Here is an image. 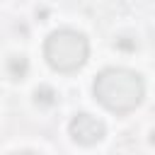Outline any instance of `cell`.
<instances>
[{
    "mask_svg": "<svg viewBox=\"0 0 155 155\" xmlns=\"http://www.w3.org/2000/svg\"><path fill=\"white\" fill-rule=\"evenodd\" d=\"M68 131H70V138L75 140V143H80V145H94V143H99L102 138H104V133H107V128H104V124L99 121V119H94L92 114H75L73 119H70V126H68Z\"/></svg>",
    "mask_w": 155,
    "mask_h": 155,
    "instance_id": "3957f363",
    "label": "cell"
},
{
    "mask_svg": "<svg viewBox=\"0 0 155 155\" xmlns=\"http://www.w3.org/2000/svg\"><path fill=\"white\" fill-rule=\"evenodd\" d=\"M150 143H153V145H155V128H153V131H150Z\"/></svg>",
    "mask_w": 155,
    "mask_h": 155,
    "instance_id": "52a82bcc",
    "label": "cell"
},
{
    "mask_svg": "<svg viewBox=\"0 0 155 155\" xmlns=\"http://www.w3.org/2000/svg\"><path fill=\"white\" fill-rule=\"evenodd\" d=\"M56 102V92H53V87H48V85H39L36 90H34V104H39V107H51Z\"/></svg>",
    "mask_w": 155,
    "mask_h": 155,
    "instance_id": "5b68a950",
    "label": "cell"
},
{
    "mask_svg": "<svg viewBox=\"0 0 155 155\" xmlns=\"http://www.w3.org/2000/svg\"><path fill=\"white\" fill-rule=\"evenodd\" d=\"M44 56L53 70L75 73L87 63L90 44L85 39V34H80L75 29H56L48 34V39L44 44Z\"/></svg>",
    "mask_w": 155,
    "mask_h": 155,
    "instance_id": "7a4b0ae2",
    "label": "cell"
},
{
    "mask_svg": "<svg viewBox=\"0 0 155 155\" xmlns=\"http://www.w3.org/2000/svg\"><path fill=\"white\" fill-rule=\"evenodd\" d=\"M92 92L97 97V102L114 111V114H128L133 111L143 97H145V85L143 78L136 70L128 68H104L94 82H92Z\"/></svg>",
    "mask_w": 155,
    "mask_h": 155,
    "instance_id": "6da1fadb",
    "label": "cell"
},
{
    "mask_svg": "<svg viewBox=\"0 0 155 155\" xmlns=\"http://www.w3.org/2000/svg\"><path fill=\"white\" fill-rule=\"evenodd\" d=\"M114 46H116V48H124V51H133L138 44H136V39H131V36H121V39H116Z\"/></svg>",
    "mask_w": 155,
    "mask_h": 155,
    "instance_id": "8992f818",
    "label": "cell"
},
{
    "mask_svg": "<svg viewBox=\"0 0 155 155\" xmlns=\"http://www.w3.org/2000/svg\"><path fill=\"white\" fill-rule=\"evenodd\" d=\"M27 70H29V63H27L24 56H10L7 58V73H10V78L22 80L27 75Z\"/></svg>",
    "mask_w": 155,
    "mask_h": 155,
    "instance_id": "277c9868",
    "label": "cell"
}]
</instances>
